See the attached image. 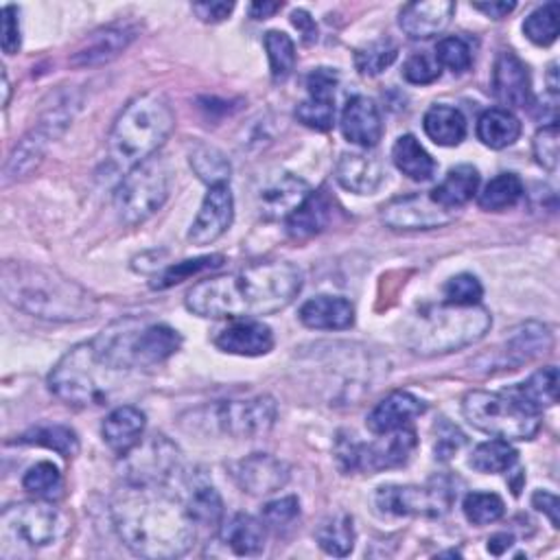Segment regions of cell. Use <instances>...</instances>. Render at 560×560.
Here are the masks:
<instances>
[{
	"mask_svg": "<svg viewBox=\"0 0 560 560\" xmlns=\"http://www.w3.org/2000/svg\"><path fill=\"white\" fill-rule=\"evenodd\" d=\"M303 290V271L288 260L249 265L230 276L197 283L186 294V309L199 318H254L290 307Z\"/></svg>",
	"mask_w": 560,
	"mask_h": 560,
	"instance_id": "obj_1",
	"label": "cell"
},
{
	"mask_svg": "<svg viewBox=\"0 0 560 560\" xmlns=\"http://www.w3.org/2000/svg\"><path fill=\"white\" fill-rule=\"evenodd\" d=\"M112 521L123 545L143 558H180L195 543V521L184 503L151 488L132 486L117 497Z\"/></svg>",
	"mask_w": 560,
	"mask_h": 560,
	"instance_id": "obj_2",
	"label": "cell"
},
{
	"mask_svg": "<svg viewBox=\"0 0 560 560\" xmlns=\"http://www.w3.org/2000/svg\"><path fill=\"white\" fill-rule=\"evenodd\" d=\"M5 301L34 318L49 322H82L97 314V301L58 269L8 260L0 269Z\"/></svg>",
	"mask_w": 560,
	"mask_h": 560,
	"instance_id": "obj_3",
	"label": "cell"
},
{
	"mask_svg": "<svg viewBox=\"0 0 560 560\" xmlns=\"http://www.w3.org/2000/svg\"><path fill=\"white\" fill-rule=\"evenodd\" d=\"M173 127L171 106L160 95H141L121 112L108 136L110 158L119 169L132 171L165 145Z\"/></svg>",
	"mask_w": 560,
	"mask_h": 560,
	"instance_id": "obj_4",
	"label": "cell"
},
{
	"mask_svg": "<svg viewBox=\"0 0 560 560\" xmlns=\"http://www.w3.org/2000/svg\"><path fill=\"white\" fill-rule=\"evenodd\" d=\"M492 327V318L486 309L438 305L423 309L405 331V344L425 357L445 355L466 349L479 342Z\"/></svg>",
	"mask_w": 560,
	"mask_h": 560,
	"instance_id": "obj_5",
	"label": "cell"
},
{
	"mask_svg": "<svg viewBox=\"0 0 560 560\" xmlns=\"http://www.w3.org/2000/svg\"><path fill=\"white\" fill-rule=\"evenodd\" d=\"M117 373L121 370L104 360L93 340L73 346L58 362L49 377V388L60 401L73 407L101 405L108 399V384H112Z\"/></svg>",
	"mask_w": 560,
	"mask_h": 560,
	"instance_id": "obj_6",
	"label": "cell"
},
{
	"mask_svg": "<svg viewBox=\"0 0 560 560\" xmlns=\"http://www.w3.org/2000/svg\"><path fill=\"white\" fill-rule=\"evenodd\" d=\"M69 532L64 512L45 501H23L0 516V556L14 558L58 543Z\"/></svg>",
	"mask_w": 560,
	"mask_h": 560,
	"instance_id": "obj_7",
	"label": "cell"
},
{
	"mask_svg": "<svg viewBox=\"0 0 560 560\" xmlns=\"http://www.w3.org/2000/svg\"><path fill=\"white\" fill-rule=\"evenodd\" d=\"M464 418L499 440H529L540 429V414L521 405L508 392H471L462 401Z\"/></svg>",
	"mask_w": 560,
	"mask_h": 560,
	"instance_id": "obj_8",
	"label": "cell"
},
{
	"mask_svg": "<svg viewBox=\"0 0 560 560\" xmlns=\"http://www.w3.org/2000/svg\"><path fill=\"white\" fill-rule=\"evenodd\" d=\"M169 188L171 173L162 160L149 158L147 162L134 167L114 193V208L119 219L125 226H138L147 221L165 206Z\"/></svg>",
	"mask_w": 560,
	"mask_h": 560,
	"instance_id": "obj_9",
	"label": "cell"
},
{
	"mask_svg": "<svg viewBox=\"0 0 560 560\" xmlns=\"http://www.w3.org/2000/svg\"><path fill=\"white\" fill-rule=\"evenodd\" d=\"M418 447L416 434L412 429H399L386 434L379 442H360L355 434L340 431L336 442V458L344 473H379L386 468H397L410 462L414 449Z\"/></svg>",
	"mask_w": 560,
	"mask_h": 560,
	"instance_id": "obj_10",
	"label": "cell"
},
{
	"mask_svg": "<svg viewBox=\"0 0 560 560\" xmlns=\"http://www.w3.org/2000/svg\"><path fill=\"white\" fill-rule=\"evenodd\" d=\"M453 501V490L445 482L429 486H381L375 506L390 516H442Z\"/></svg>",
	"mask_w": 560,
	"mask_h": 560,
	"instance_id": "obj_11",
	"label": "cell"
},
{
	"mask_svg": "<svg viewBox=\"0 0 560 560\" xmlns=\"http://www.w3.org/2000/svg\"><path fill=\"white\" fill-rule=\"evenodd\" d=\"M71 106L60 104L53 110H49L42 121L38 123V127H34L12 151L8 165H5V184H10L12 180L25 178L29 175L34 169H38V165L42 162L51 141H56L58 136H62V132L71 125L73 121V112L66 108Z\"/></svg>",
	"mask_w": 560,
	"mask_h": 560,
	"instance_id": "obj_12",
	"label": "cell"
},
{
	"mask_svg": "<svg viewBox=\"0 0 560 560\" xmlns=\"http://www.w3.org/2000/svg\"><path fill=\"white\" fill-rule=\"evenodd\" d=\"M212 421L230 438H258L276 423V401L271 397L226 401L212 410Z\"/></svg>",
	"mask_w": 560,
	"mask_h": 560,
	"instance_id": "obj_13",
	"label": "cell"
},
{
	"mask_svg": "<svg viewBox=\"0 0 560 560\" xmlns=\"http://www.w3.org/2000/svg\"><path fill=\"white\" fill-rule=\"evenodd\" d=\"M180 451L165 436H154L149 442H138L125 453V477L132 486L154 488L178 473Z\"/></svg>",
	"mask_w": 560,
	"mask_h": 560,
	"instance_id": "obj_14",
	"label": "cell"
},
{
	"mask_svg": "<svg viewBox=\"0 0 560 560\" xmlns=\"http://www.w3.org/2000/svg\"><path fill=\"white\" fill-rule=\"evenodd\" d=\"M455 212L440 206L429 193L397 197L381 208V221L392 230H434L449 226Z\"/></svg>",
	"mask_w": 560,
	"mask_h": 560,
	"instance_id": "obj_15",
	"label": "cell"
},
{
	"mask_svg": "<svg viewBox=\"0 0 560 560\" xmlns=\"http://www.w3.org/2000/svg\"><path fill=\"white\" fill-rule=\"evenodd\" d=\"M230 475L243 492L254 497L271 495L290 482L288 464L267 453H254L232 462Z\"/></svg>",
	"mask_w": 560,
	"mask_h": 560,
	"instance_id": "obj_16",
	"label": "cell"
},
{
	"mask_svg": "<svg viewBox=\"0 0 560 560\" xmlns=\"http://www.w3.org/2000/svg\"><path fill=\"white\" fill-rule=\"evenodd\" d=\"M340 84V75L333 69H318L307 77L309 99L296 108V119L316 130L329 132L336 121V88Z\"/></svg>",
	"mask_w": 560,
	"mask_h": 560,
	"instance_id": "obj_17",
	"label": "cell"
},
{
	"mask_svg": "<svg viewBox=\"0 0 560 560\" xmlns=\"http://www.w3.org/2000/svg\"><path fill=\"white\" fill-rule=\"evenodd\" d=\"M234 219V199L228 184L210 186L202 208L188 230V241L195 245H210L228 232Z\"/></svg>",
	"mask_w": 560,
	"mask_h": 560,
	"instance_id": "obj_18",
	"label": "cell"
},
{
	"mask_svg": "<svg viewBox=\"0 0 560 560\" xmlns=\"http://www.w3.org/2000/svg\"><path fill=\"white\" fill-rule=\"evenodd\" d=\"M492 93L501 106L527 108L532 99V80L527 66L512 53H499L492 71Z\"/></svg>",
	"mask_w": 560,
	"mask_h": 560,
	"instance_id": "obj_19",
	"label": "cell"
},
{
	"mask_svg": "<svg viewBox=\"0 0 560 560\" xmlns=\"http://www.w3.org/2000/svg\"><path fill=\"white\" fill-rule=\"evenodd\" d=\"M215 346L230 355L260 357L273 349V333L258 320H236L215 338Z\"/></svg>",
	"mask_w": 560,
	"mask_h": 560,
	"instance_id": "obj_20",
	"label": "cell"
},
{
	"mask_svg": "<svg viewBox=\"0 0 560 560\" xmlns=\"http://www.w3.org/2000/svg\"><path fill=\"white\" fill-rule=\"evenodd\" d=\"M455 12L451 0H425V3H410L403 8L399 25L414 40H427L442 34Z\"/></svg>",
	"mask_w": 560,
	"mask_h": 560,
	"instance_id": "obj_21",
	"label": "cell"
},
{
	"mask_svg": "<svg viewBox=\"0 0 560 560\" xmlns=\"http://www.w3.org/2000/svg\"><path fill=\"white\" fill-rule=\"evenodd\" d=\"M136 38V32L127 25H114L106 27L88 38V42L73 53L71 64L77 69H93V66H104L119 58Z\"/></svg>",
	"mask_w": 560,
	"mask_h": 560,
	"instance_id": "obj_22",
	"label": "cell"
},
{
	"mask_svg": "<svg viewBox=\"0 0 560 560\" xmlns=\"http://www.w3.org/2000/svg\"><path fill=\"white\" fill-rule=\"evenodd\" d=\"M342 134L349 143L360 147H375L381 141L384 123L379 108L368 97H353L342 112Z\"/></svg>",
	"mask_w": 560,
	"mask_h": 560,
	"instance_id": "obj_23",
	"label": "cell"
},
{
	"mask_svg": "<svg viewBox=\"0 0 560 560\" xmlns=\"http://www.w3.org/2000/svg\"><path fill=\"white\" fill-rule=\"evenodd\" d=\"M336 180L355 195H370L384 184L386 171L381 160L370 154H342L336 167Z\"/></svg>",
	"mask_w": 560,
	"mask_h": 560,
	"instance_id": "obj_24",
	"label": "cell"
},
{
	"mask_svg": "<svg viewBox=\"0 0 560 560\" xmlns=\"http://www.w3.org/2000/svg\"><path fill=\"white\" fill-rule=\"evenodd\" d=\"M551 346V333L547 327L529 322L514 331L506 342V349L497 353V366L503 370H516L521 364H527L545 355Z\"/></svg>",
	"mask_w": 560,
	"mask_h": 560,
	"instance_id": "obj_25",
	"label": "cell"
},
{
	"mask_svg": "<svg viewBox=\"0 0 560 560\" xmlns=\"http://www.w3.org/2000/svg\"><path fill=\"white\" fill-rule=\"evenodd\" d=\"M425 412V403L410 392H392L386 397L370 414H368V429L377 436H386L392 431L403 429L416 416Z\"/></svg>",
	"mask_w": 560,
	"mask_h": 560,
	"instance_id": "obj_26",
	"label": "cell"
},
{
	"mask_svg": "<svg viewBox=\"0 0 560 560\" xmlns=\"http://www.w3.org/2000/svg\"><path fill=\"white\" fill-rule=\"evenodd\" d=\"M182 346V338L175 329L167 325H151L141 327L134 342H132V357L134 366H156L167 362L171 355H175Z\"/></svg>",
	"mask_w": 560,
	"mask_h": 560,
	"instance_id": "obj_27",
	"label": "cell"
},
{
	"mask_svg": "<svg viewBox=\"0 0 560 560\" xmlns=\"http://www.w3.org/2000/svg\"><path fill=\"white\" fill-rule=\"evenodd\" d=\"M309 184L296 175H280L260 193V208L267 219H288L307 197Z\"/></svg>",
	"mask_w": 560,
	"mask_h": 560,
	"instance_id": "obj_28",
	"label": "cell"
},
{
	"mask_svg": "<svg viewBox=\"0 0 560 560\" xmlns=\"http://www.w3.org/2000/svg\"><path fill=\"white\" fill-rule=\"evenodd\" d=\"M301 322L320 331H344L355 325V307L346 299L318 296L303 305Z\"/></svg>",
	"mask_w": 560,
	"mask_h": 560,
	"instance_id": "obj_29",
	"label": "cell"
},
{
	"mask_svg": "<svg viewBox=\"0 0 560 560\" xmlns=\"http://www.w3.org/2000/svg\"><path fill=\"white\" fill-rule=\"evenodd\" d=\"M145 427H147V418L138 407L121 405L106 418L104 440L112 451H117L119 455H125L143 440Z\"/></svg>",
	"mask_w": 560,
	"mask_h": 560,
	"instance_id": "obj_30",
	"label": "cell"
},
{
	"mask_svg": "<svg viewBox=\"0 0 560 560\" xmlns=\"http://www.w3.org/2000/svg\"><path fill=\"white\" fill-rule=\"evenodd\" d=\"M182 503L195 525H217L223 514V503L215 486L199 473H191L184 482Z\"/></svg>",
	"mask_w": 560,
	"mask_h": 560,
	"instance_id": "obj_31",
	"label": "cell"
},
{
	"mask_svg": "<svg viewBox=\"0 0 560 560\" xmlns=\"http://www.w3.org/2000/svg\"><path fill=\"white\" fill-rule=\"evenodd\" d=\"M479 188V171L471 165H460L447 173V178L429 193L440 206L458 210L468 204Z\"/></svg>",
	"mask_w": 560,
	"mask_h": 560,
	"instance_id": "obj_32",
	"label": "cell"
},
{
	"mask_svg": "<svg viewBox=\"0 0 560 560\" xmlns=\"http://www.w3.org/2000/svg\"><path fill=\"white\" fill-rule=\"evenodd\" d=\"M333 204L322 193H312L290 217H288V232L294 239H309L320 234L331 221Z\"/></svg>",
	"mask_w": 560,
	"mask_h": 560,
	"instance_id": "obj_33",
	"label": "cell"
},
{
	"mask_svg": "<svg viewBox=\"0 0 560 560\" xmlns=\"http://www.w3.org/2000/svg\"><path fill=\"white\" fill-rule=\"evenodd\" d=\"M508 394L514 397L527 410L540 414L543 410L556 405L558 401V368L547 366L534 373L525 384L508 390Z\"/></svg>",
	"mask_w": 560,
	"mask_h": 560,
	"instance_id": "obj_34",
	"label": "cell"
},
{
	"mask_svg": "<svg viewBox=\"0 0 560 560\" xmlns=\"http://www.w3.org/2000/svg\"><path fill=\"white\" fill-rule=\"evenodd\" d=\"M223 543L236 556H258L265 549V523L249 514H234L221 532Z\"/></svg>",
	"mask_w": 560,
	"mask_h": 560,
	"instance_id": "obj_35",
	"label": "cell"
},
{
	"mask_svg": "<svg viewBox=\"0 0 560 560\" xmlns=\"http://www.w3.org/2000/svg\"><path fill=\"white\" fill-rule=\"evenodd\" d=\"M425 134L440 147H458L466 136V119L458 108L434 106L423 119Z\"/></svg>",
	"mask_w": 560,
	"mask_h": 560,
	"instance_id": "obj_36",
	"label": "cell"
},
{
	"mask_svg": "<svg viewBox=\"0 0 560 560\" xmlns=\"http://www.w3.org/2000/svg\"><path fill=\"white\" fill-rule=\"evenodd\" d=\"M521 136L519 119L506 108L486 110L477 121V138L490 149H506Z\"/></svg>",
	"mask_w": 560,
	"mask_h": 560,
	"instance_id": "obj_37",
	"label": "cell"
},
{
	"mask_svg": "<svg viewBox=\"0 0 560 560\" xmlns=\"http://www.w3.org/2000/svg\"><path fill=\"white\" fill-rule=\"evenodd\" d=\"M392 160H394L397 169L414 182H427L436 173L434 158L412 134H405L394 143Z\"/></svg>",
	"mask_w": 560,
	"mask_h": 560,
	"instance_id": "obj_38",
	"label": "cell"
},
{
	"mask_svg": "<svg viewBox=\"0 0 560 560\" xmlns=\"http://www.w3.org/2000/svg\"><path fill=\"white\" fill-rule=\"evenodd\" d=\"M318 545L331 553V556H349L355 547V527H353V519L349 514H336L329 516L320 523L318 532H316Z\"/></svg>",
	"mask_w": 560,
	"mask_h": 560,
	"instance_id": "obj_39",
	"label": "cell"
},
{
	"mask_svg": "<svg viewBox=\"0 0 560 560\" xmlns=\"http://www.w3.org/2000/svg\"><path fill=\"white\" fill-rule=\"evenodd\" d=\"M263 45H265V51H267L271 80L276 84L290 80V75L296 69V47H294V40L288 34H283V32H267Z\"/></svg>",
	"mask_w": 560,
	"mask_h": 560,
	"instance_id": "obj_40",
	"label": "cell"
},
{
	"mask_svg": "<svg viewBox=\"0 0 560 560\" xmlns=\"http://www.w3.org/2000/svg\"><path fill=\"white\" fill-rule=\"evenodd\" d=\"M523 197V182L514 173H501L492 178L479 193V206L490 212L512 208Z\"/></svg>",
	"mask_w": 560,
	"mask_h": 560,
	"instance_id": "obj_41",
	"label": "cell"
},
{
	"mask_svg": "<svg viewBox=\"0 0 560 560\" xmlns=\"http://www.w3.org/2000/svg\"><path fill=\"white\" fill-rule=\"evenodd\" d=\"M477 473L484 475H497V473H506L516 464V451L510 447L508 440H490L479 445L468 462Z\"/></svg>",
	"mask_w": 560,
	"mask_h": 560,
	"instance_id": "obj_42",
	"label": "cell"
},
{
	"mask_svg": "<svg viewBox=\"0 0 560 560\" xmlns=\"http://www.w3.org/2000/svg\"><path fill=\"white\" fill-rule=\"evenodd\" d=\"M21 442L25 445H40L47 447L64 458H73L80 453V438L71 427L64 425H45L34 427L32 431L21 436Z\"/></svg>",
	"mask_w": 560,
	"mask_h": 560,
	"instance_id": "obj_43",
	"label": "cell"
},
{
	"mask_svg": "<svg viewBox=\"0 0 560 560\" xmlns=\"http://www.w3.org/2000/svg\"><path fill=\"white\" fill-rule=\"evenodd\" d=\"M191 167L197 173V178L210 186L228 184L232 173L230 160L217 147H208V145H199L191 154Z\"/></svg>",
	"mask_w": 560,
	"mask_h": 560,
	"instance_id": "obj_44",
	"label": "cell"
},
{
	"mask_svg": "<svg viewBox=\"0 0 560 560\" xmlns=\"http://www.w3.org/2000/svg\"><path fill=\"white\" fill-rule=\"evenodd\" d=\"M558 12H560L558 3H547L534 10L523 23L525 38L536 47L553 45L558 38Z\"/></svg>",
	"mask_w": 560,
	"mask_h": 560,
	"instance_id": "obj_45",
	"label": "cell"
},
{
	"mask_svg": "<svg viewBox=\"0 0 560 560\" xmlns=\"http://www.w3.org/2000/svg\"><path fill=\"white\" fill-rule=\"evenodd\" d=\"M397 56H399V49L392 40H388V38L377 40L355 53V66L362 75L375 77V75H381L388 66H392Z\"/></svg>",
	"mask_w": 560,
	"mask_h": 560,
	"instance_id": "obj_46",
	"label": "cell"
},
{
	"mask_svg": "<svg viewBox=\"0 0 560 560\" xmlns=\"http://www.w3.org/2000/svg\"><path fill=\"white\" fill-rule=\"evenodd\" d=\"M462 510H464V516L468 523L488 525L503 516L506 506H503V499L495 492H471V495H466Z\"/></svg>",
	"mask_w": 560,
	"mask_h": 560,
	"instance_id": "obj_47",
	"label": "cell"
},
{
	"mask_svg": "<svg viewBox=\"0 0 560 560\" xmlns=\"http://www.w3.org/2000/svg\"><path fill=\"white\" fill-rule=\"evenodd\" d=\"M223 265V256L221 254H212V256H199V258H188V260H182V263H175L173 267H169L156 283L154 288L156 290H167V288H173L178 283H182V280L191 278V276H197L202 271H208V269H215V267H221Z\"/></svg>",
	"mask_w": 560,
	"mask_h": 560,
	"instance_id": "obj_48",
	"label": "cell"
},
{
	"mask_svg": "<svg viewBox=\"0 0 560 560\" xmlns=\"http://www.w3.org/2000/svg\"><path fill=\"white\" fill-rule=\"evenodd\" d=\"M436 60L440 64V69H449L451 73H466L473 66V51L468 47L466 40L462 38H445L438 42L436 47Z\"/></svg>",
	"mask_w": 560,
	"mask_h": 560,
	"instance_id": "obj_49",
	"label": "cell"
},
{
	"mask_svg": "<svg viewBox=\"0 0 560 560\" xmlns=\"http://www.w3.org/2000/svg\"><path fill=\"white\" fill-rule=\"evenodd\" d=\"M23 486L38 497H51L62 488V473L53 462H38L25 473Z\"/></svg>",
	"mask_w": 560,
	"mask_h": 560,
	"instance_id": "obj_50",
	"label": "cell"
},
{
	"mask_svg": "<svg viewBox=\"0 0 560 560\" xmlns=\"http://www.w3.org/2000/svg\"><path fill=\"white\" fill-rule=\"evenodd\" d=\"M445 296H447V303L451 305L473 307V305H479L484 290L473 273H460V276H453L445 285Z\"/></svg>",
	"mask_w": 560,
	"mask_h": 560,
	"instance_id": "obj_51",
	"label": "cell"
},
{
	"mask_svg": "<svg viewBox=\"0 0 560 560\" xmlns=\"http://www.w3.org/2000/svg\"><path fill=\"white\" fill-rule=\"evenodd\" d=\"M532 151L536 162L547 169V171H556L558 167V154H560V134H558V123H549L543 125L532 143Z\"/></svg>",
	"mask_w": 560,
	"mask_h": 560,
	"instance_id": "obj_52",
	"label": "cell"
},
{
	"mask_svg": "<svg viewBox=\"0 0 560 560\" xmlns=\"http://www.w3.org/2000/svg\"><path fill=\"white\" fill-rule=\"evenodd\" d=\"M403 77H405L410 84H416V86L434 84V82L440 77V64H438L436 56L416 53V56H412V58L405 62V66H403Z\"/></svg>",
	"mask_w": 560,
	"mask_h": 560,
	"instance_id": "obj_53",
	"label": "cell"
},
{
	"mask_svg": "<svg viewBox=\"0 0 560 560\" xmlns=\"http://www.w3.org/2000/svg\"><path fill=\"white\" fill-rule=\"evenodd\" d=\"M466 442V436L455 427L451 425L447 418H442L438 425H436V458L447 462L451 460Z\"/></svg>",
	"mask_w": 560,
	"mask_h": 560,
	"instance_id": "obj_54",
	"label": "cell"
},
{
	"mask_svg": "<svg viewBox=\"0 0 560 560\" xmlns=\"http://www.w3.org/2000/svg\"><path fill=\"white\" fill-rule=\"evenodd\" d=\"M301 514V503L296 497H283L269 501L263 508V523L271 525V527H285L288 523H292L296 516Z\"/></svg>",
	"mask_w": 560,
	"mask_h": 560,
	"instance_id": "obj_55",
	"label": "cell"
},
{
	"mask_svg": "<svg viewBox=\"0 0 560 560\" xmlns=\"http://www.w3.org/2000/svg\"><path fill=\"white\" fill-rule=\"evenodd\" d=\"M21 21L19 10L14 5L3 10V36H0V47L8 56H16L21 51Z\"/></svg>",
	"mask_w": 560,
	"mask_h": 560,
	"instance_id": "obj_56",
	"label": "cell"
},
{
	"mask_svg": "<svg viewBox=\"0 0 560 560\" xmlns=\"http://www.w3.org/2000/svg\"><path fill=\"white\" fill-rule=\"evenodd\" d=\"M193 12L202 23H221L234 12V3H226V0H210V3H195Z\"/></svg>",
	"mask_w": 560,
	"mask_h": 560,
	"instance_id": "obj_57",
	"label": "cell"
},
{
	"mask_svg": "<svg viewBox=\"0 0 560 560\" xmlns=\"http://www.w3.org/2000/svg\"><path fill=\"white\" fill-rule=\"evenodd\" d=\"M532 506H534L538 512L547 514L553 527L560 525V519H558L560 503H558V497H556V495H551V492H547V490H536L534 497H532Z\"/></svg>",
	"mask_w": 560,
	"mask_h": 560,
	"instance_id": "obj_58",
	"label": "cell"
},
{
	"mask_svg": "<svg viewBox=\"0 0 560 560\" xmlns=\"http://www.w3.org/2000/svg\"><path fill=\"white\" fill-rule=\"evenodd\" d=\"M292 23H294V27L301 32V36H303V42H305V45H314V42L318 40V27H316V21H314L307 12H303V10L294 12V14H292Z\"/></svg>",
	"mask_w": 560,
	"mask_h": 560,
	"instance_id": "obj_59",
	"label": "cell"
},
{
	"mask_svg": "<svg viewBox=\"0 0 560 560\" xmlns=\"http://www.w3.org/2000/svg\"><path fill=\"white\" fill-rule=\"evenodd\" d=\"M514 3H506V0H492V3H473V10L482 12L484 16L492 19V21H501L508 14L514 12Z\"/></svg>",
	"mask_w": 560,
	"mask_h": 560,
	"instance_id": "obj_60",
	"label": "cell"
},
{
	"mask_svg": "<svg viewBox=\"0 0 560 560\" xmlns=\"http://www.w3.org/2000/svg\"><path fill=\"white\" fill-rule=\"evenodd\" d=\"M512 543H514L512 534H506V532L495 534V536L488 538V551L495 553V556H501L503 551H508L512 547Z\"/></svg>",
	"mask_w": 560,
	"mask_h": 560,
	"instance_id": "obj_61",
	"label": "cell"
},
{
	"mask_svg": "<svg viewBox=\"0 0 560 560\" xmlns=\"http://www.w3.org/2000/svg\"><path fill=\"white\" fill-rule=\"evenodd\" d=\"M278 10H280V3H254V5H249V16L256 21H263V19H269L271 14H276Z\"/></svg>",
	"mask_w": 560,
	"mask_h": 560,
	"instance_id": "obj_62",
	"label": "cell"
},
{
	"mask_svg": "<svg viewBox=\"0 0 560 560\" xmlns=\"http://www.w3.org/2000/svg\"><path fill=\"white\" fill-rule=\"evenodd\" d=\"M556 69H558V66H556V64H551V66H549V73H547L549 90H551V95H553V97L558 95V77H556V75H558V71H556Z\"/></svg>",
	"mask_w": 560,
	"mask_h": 560,
	"instance_id": "obj_63",
	"label": "cell"
},
{
	"mask_svg": "<svg viewBox=\"0 0 560 560\" xmlns=\"http://www.w3.org/2000/svg\"><path fill=\"white\" fill-rule=\"evenodd\" d=\"M3 90H5V99H3V104L8 106V104H10V80H8V73H3Z\"/></svg>",
	"mask_w": 560,
	"mask_h": 560,
	"instance_id": "obj_64",
	"label": "cell"
}]
</instances>
